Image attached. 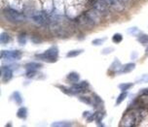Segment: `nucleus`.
I'll list each match as a JSON object with an SVG mask.
<instances>
[{"label":"nucleus","instance_id":"f257e3e1","mask_svg":"<svg viewBox=\"0 0 148 127\" xmlns=\"http://www.w3.org/2000/svg\"><path fill=\"white\" fill-rule=\"evenodd\" d=\"M49 27L56 36L60 38H65L72 33V22L68 18L62 16H54L50 18Z\"/></svg>","mask_w":148,"mask_h":127},{"label":"nucleus","instance_id":"f03ea898","mask_svg":"<svg viewBox=\"0 0 148 127\" xmlns=\"http://www.w3.org/2000/svg\"><path fill=\"white\" fill-rule=\"evenodd\" d=\"M58 55H59V50H58L57 47L54 46L48 49L46 52H43V54H35V57L43 60V61L55 62V61H57V59H58Z\"/></svg>","mask_w":148,"mask_h":127},{"label":"nucleus","instance_id":"7ed1b4c3","mask_svg":"<svg viewBox=\"0 0 148 127\" xmlns=\"http://www.w3.org/2000/svg\"><path fill=\"white\" fill-rule=\"evenodd\" d=\"M4 16L9 22H23L25 20V16L22 13H20L17 10L6 8L4 10Z\"/></svg>","mask_w":148,"mask_h":127},{"label":"nucleus","instance_id":"20e7f679","mask_svg":"<svg viewBox=\"0 0 148 127\" xmlns=\"http://www.w3.org/2000/svg\"><path fill=\"white\" fill-rule=\"evenodd\" d=\"M89 84L88 81H81V83H77L75 84L72 87L68 88V87H64V86H60V89H62L65 93L67 94H78L81 93V92H84L88 88Z\"/></svg>","mask_w":148,"mask_h":127},{"label":"nucleus","instance_id":"39448f33","mask_svg":"<svg viewBox=\"0 0 148 127\" xmlns=\"http://www.w3.org/2000/svg\"><path fill=\"white\" fill-rule=\"evenodd\" d=\"M92 9H95L97 13L105 15L108 11V5L105 0H92Z\"/></svg>","mask_w":148,"mask_h":127},{"label":"nucleus","instance_id":"423d86ee","mask_svg":"<svg viewBox=\"0 0 148 127\" xmlns=\"http://www.w3.org/2000/svg\"><path fill=\"white\" fill-rule=\"evenodd\" d=\"M32 20H34L35 23L40 24V25L49 24V22H50V17H48L44 11L37 12L34 15H32Z\"/></svg>","mask_w":148,"mask_h":127},{"label":"nucleus","instance_id":"0eeeda50","mask_svg":"<svg viewBox=\"0 0 148 127\" xmlns=\"http://www.w3.org/2000/svg\"><path fill=\"white\" fill-rule=\"evenodd\" d=\"M75 20L79 25L86 26V27H91V26L95 24V22L90 18V16L87 14V13H84L83 15L79 16Z\"/></svg>","mask_w":148,"mask_h":127},{"label":"nucleus","instance_id":"6e6552de","mask_svg":"<svg viewBox=\"0 0 148 127\" xmlns=\"http://www.w3.org/2000/svg\"><path fill=\"white\" fill-rule=\"evenodd\" d=\"M138 113H127V115L124 116L123 120H122V124L124 126H134V124L137 120H138Z\"/></svg>","mask_w":148,"mask_h":127},{"label":"nucleus","instance_id":"1a4fd4ad","mask_svg":"<svg viewBox=\"0 0 148 127\" xmlns=\"http://www.w3.org/2000/svg\"><path fill=\"white\" fill-rule=\"evenodd\" d=\"M22 57V52L20 51H2L1 58L7 60H18Z\"/></svg>","mask_w":148,"mask_h":127},{"label":"nucleus","instance_id":"9d476101","mask_svg":"<svg viewBox=\"0 0 148 127\" xmlns=\"http://www.w3.org/2000/svg\"><path fill=\"white\" fill-rule=\"evenodd\" d=\"M105 2L109 7L114 9L117 12H122L124 10V3L121 0H105Z\"/></svg>","mask_w":148,"mask_h":127},{"label":"nucleus","instance_id":"9b49d317","mask_svg":"<svg viewBox=\"0 0 148 127\" xmlns=\"http://www.w3.org/2000/svg\"><path fill=\"white\" fill-rule=\"evenodd\" d=\"M1 76H2V80L4 81H8L12 79L13 77V71L10 67H1Z\"/></svg>","mask_w":148,"mask_h":127},{"label":"nucleus","instance_id":"f8f14e48","mask_svg":"<svg viewBox=\"0 0 148 127\" xmlns=\"http://www.w3.org/2000/svg\"><path fill=\"white\" fill-rule=\"evenodd\" d=\"M134 67H136V64H134V63H128V64H125L124 66H122L118 73H121V74L129 73V72H131V71H133L134 69Z\"/></svg>","mask_w":148,"mask_h":127},{"label":"nucleus","instance_id":"ddd939ff","mask_svg":"<svg viewBox=\"0 0 148 127\" xmlns=\"http://www.w3.org/2000/svg\"><path fill=\"white\" fill-rule=\"evenodd\" d=\"M25 67L27 70H37L42 67V64L41 63H37V62H29V63H26L25 65Z\"/></svg>","mask_w":148,"mask_h":127},{"label":"nucleus","instance_id":"4468645a","mask_svg":"<svg viewBox=\"0 0 148 127\" xmlns=\"http://www.w3.org/2000/svg\"><path fill=\"white\" fill-rule=\"evenodd\" d=\"M79 78H80V77H79V74L76 72H71L67 75V80L73 84L77 83L79 81Z\"/></svg>","mask_w":148,"mask_h":127},{"label":"nucleus","instance_id":"2eb2a0df","mask_svg":"<svg viewBox=\"0 0 148 127\" xmlns=\"http://www.w3.org/2000/svg\"><path fill=\"white\" fill-rule=\"evenodd\" d=\"M17 115H18V117L25 120V118L26 117V115H27V110H26V108H25V107L20 108L18 111V113H17Z\"/></svg>","mask_w":148,"mask_h":127},{"label":"nucleus","instance_id":"dca6fc26","mask_svg":"<svg viewBox=\"0 0 148 127\" xmlns=\"http://www.w3.org/2000/svg\"><path fill=\"white\" fill-rule=\"evenodd\" d=\"M10 40H11V38H10V36H9V34H7V33H1V37H0V41H1V43L2 44H7V43H9Z\"/></svg>","mask_w":148,"mask_h":127},{"label":"nucleus","instance_id":"f3484780","mask_svg":"<svg viewBox=\"0 0 148 127\" xmlns=\"http://www.w3.org/2000/svg\"><path fill=\"white\" fill-rule=\"evenodd\" d=\"M121 63H120V61H119L118 59H115L114 60V62L112 63V65H111V70H113V71H116V72H119V69H121Z\"/></svg>","mask_w":148,"mask_h":127},{"label":"nucleus","instance_id":"a211bd4d","mask_svg":"<svg viewBox=\"0 0 148 127\" xmlns=\"http://www.w3.org/2000/svg\"><path fill=\"white\" fill-rule=\"evenodd\" d=\"M137 41H138L139 43H141L142 45H148V35L147 34H142V35L138 36Z\"/></svg>","mask_w":148,"mask_h":127},{"label":"nucleus","instance_id":"6ab92c4d","mask_svg":"<svg viewBox=\"0 0 148 127\" xmlns=\"http://www.w3.org/2000/svg\"><path fill=\"white\" fill-rule=\"evenodd\" d=\"M13 97H14V100H15V102L17 103V104L21 105V104H22V103H23V97L21 96L20 92L16 91L15 93L13 94Z\"/></svg>","mask_w":148,"mask_h":127},{"label":"nucleus","instance_id":"aec40b11","mask_svg":"<svg viewBox=\"0 0 148 127\" xmlns=\"http://www.w3.org/2000/svg\"><path fill=\"white\" fill-rule=\"evenodd\" d=\"M82 52H83V50H74V51H70L68 52L66 54V56L67 57H75L80 54H82Z\"/></svg>","mask_w":148,"mask_h":127},{"label":"nucleus","instance_id":"412c9836","mask_svg":"<svg viewBox=\"0 0 148 127\" xmlns=\"http://www.w3.org/2000/svg\"><path fill=\"white\" fill-rule=\"evenodd\" d=\"M127 95H128V92L127 91H123L122 93H121L120 95L118 96V98H117V101H116V105H119V104H121L124 100L126 99V97H127Z\"/></svg>","mask_w":148,"mask_h":127},{"label":"nucleus","instance_id":"4be33fe9","mask_svg":"<svg viewBox=\"0 0 148 127\" xmlns=\"http://www.w3.org/2000/svg\"><path fill=\"white\" fill-rule=\"evenodd\" d=\"M132 86H133V84H131V83L121 84L120 86H119V88H120L122 91H127V90H129V89L131 88Z\"/></svg>","mask_w":148,"mask_h":127},{"label":"nucleus","instance_id":"5701e85b","mask_svg":"<svg viewBox=\"0 0 148 127\" xmlns=\"http://www.w3.org/2000/svg\"><path fill=\"white\" fill-rule=\"evenodd\" d=\"M122 40H123V37L120 33H116L112 37V41L114 42V43H120Z\"/></svg>","mask_w":148,"mask_h":127},{"label":"nucleus","instance_id":"b1692460","mask_svg":"<svg viewBox=\"0 0 148 127\" xmlns=\"http://www.w3.org/2000/svg\"><path fill=\"white\" fill-rule=\"evenodd\" d=\"M70 125H71V123L67 122V121H60V122L52 123V126H58V127H60V126H70Z\"/></svg>","mask_w":148,"mask_h":127},{"label":"nucleus","instance_id":"393cba45","mask_svg":"<svg viewBox=\"0 0 148 127\" xmlns=\"http://www.w3.org/2000/svg\"><path fill=\"white\" fill-rule=\"evenodd\" d=\"M18 43H20V45H22V46L25 45V43H26L25 34H21V35L18 37Z\"/></svg>","mask_w":148,"mask_h":127},{"label":"nucleus","instance_id":"a878e982","mask_svg":"<svg viewBox=\"0 0 148 127\" xmlns=\"http://www.w3.org/2000/svg\"><path fill=\"white\" fill-rule=\"evenodd\" d=\"M106 40V38H102V39H96V40L92 41V45L95 46H99V45H102L104 43V41Z\"/></svg>","mask_w":148,"mask_h":127},{"label":"nucleus","instance_id":"bb28decb","mask_svg":"<svg viewBox=\"0 0 148 127\" xmlns=\"http://www.w3.org/2000/svg\"><path fill=\"white\" fill-rule=\"evenodd\" d=\"M35 75H36V70H27L26 78H33Z\"/></svg>","mask_w":148,"mask_h":127},{"label":"nucleus","instance_id":"cd10ccee","mask_svg":"<svg viewBox=\"0 0 148 127\" xmlns=\"http://www.w3.org/2000/svg\"><path fill=\"white\" fill-rule=\"evenodd\" d=\"M128 33L132 34V35H136V34L138 33V29H137L136 27H132L128 30Z\"/></svg>","mask_w":148,"mask_h":127},{"label":"nucleus","instance_id":"c85d7f7f","mask_svg":"<svg viewBox=\"0 0 148 127\" xmlns=\"http://www.w3.org/2000/svg\"><path fill=\"white\" fill-rule=\"evenodd\" d=\"M79 99H80V101L86 103V104H88V105H91L92 104V100L90 99L89 97H80Z\"/></svg>","mask_w":148,"mask_h":127},{"label":"nucleus","instance_id":"c756f323","mask_svg":"<svg viewBox=\"0 0 148 127\" xmlns=\"http://www.w3.org/2000/svg\"><path fill=\"white\" fill-rule=\"evenodd\" d=\"M138 83H148V75L142 76V78L138 80Z\"/></svg>","mask_w":148,"mask_h":127},{"label":"nucleus","instance_id":"7c9ffc66","mask_svg":"<svg viewBox=\"0 0 148 127\" xmlns=\"http://www.w3.org/2000/svg\"><path fill=\"white\" fill-rule=\"evenodd\" d=\"M113 51H114L113 48H108V49H104L103 51H102V52H103V54H110V52Z\"/></svg>","mask_w":148,"mask_h":127},{"label":"nucleus","instance_id":"2f4dec72","mask_svg":"<svg viewBox=\"0 0 148 127\" xmlns=\"http://www.w3.org/2000/svg\"><path fill=\"white\" fill-rule=\"evenodd\" d=\"M35 37H36V36H34V37H32V38H31V40H32L33 43H37V44H38V43H41V42H42L41 39H40V38H35Z\"/></svg>","mask_w":148,"mask_h":127},{"label":"nucleus","instance_id":"473e14b6","mask_svg":"<svg viewBox=\"0 0 148 127\" xmlns=\"http://www.w3.org/2000/svg\"><path fill=\"white\" fill-rule=\"evenodd\" d=\"M142 93H143V94H148V88L143 89V90H142Z\"/></svg>","mask_w":148,"mask_h":127},{"label":"nucleus","instance_id":"72a5a7b5","mask_svg":"<svg viewBox=\"0 0 148 127\" xmlns=\"http://www.w3.org/2000/svg\"><path fill=\"white\" fill-rule=\"evenodd\" d=\"M121 1H122L123 3H127V2H129L130 0H121Z\"/></svg>","mask_w":148,"mask_h":127},{"label":"nucleus","instance_id":"f704fd0d","mask_svg":"<svg viewBox=\"0 0 148 127\" xmlns=\"http://www.w3.org/2000/svg\"><path fill=\"white\" fill-rule=\"evenodd\" d=\"M145 52H146V55H148V48L146 49V51H145Z\"/></svg>","mask_w":148,"mask_h":127}]
</instances>
